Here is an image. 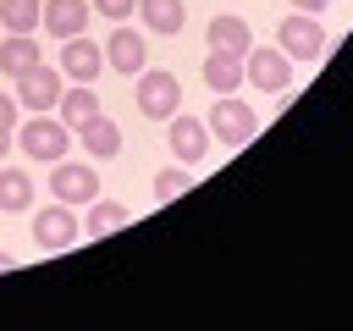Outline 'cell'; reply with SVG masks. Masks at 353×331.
Masks as SVG:
<instances>
[{"label": "cell", "instance_id": "6da1fadb", "mask_svg": "<svg viewBox=\"0 0 353 331\" xmlns=\"http://www.w3.org/2000/svg\"><path fill=\"white\" fill-rule=\"evenodd\" d=\"M138 110H143L149 121H171V116L182 110V83H176V72L143 66V72H138Z\"/></svg>", "mask_w": 353, "mask_h": 331}, {"label": "cell", "instance_id": "7a4b0ae2", "mask_svg": "<svg viewBox=\"0 0 353 331\" xmlns=\"http://www.w3.org/2000/svg\"><path fill=\"white\" fill-rule=\"evenodd\" d=\"M204 127H210L221 143H232V149H237V143H248V138L259 132V116H254L237 94H215V105H210V121H204Z\"/></svg>", "mask_w": 353, "mask_h": 331}, {"label": "cell", "instance_id": "3957f363", "mask_svg": "<svg viewBox=\"0 0 353 331\" xmlns=\"http://www.w3.org/2000/svg\"><path fill=\"white\" fill-rule=\"evenodd\" d=\"M50 193L61 199V204H94L99 199V171L94 166H83V160H50Z\"/></svg>", "mask_w": 353, "mask_h": 331}, {"label": "cell", "instance_id": "277c9868", "mask_svg": "<svg viewBox=\"0 0 353 331\" xmlns=\"http://www.w3.org/2000/svg\"><path fill=\"white\" fill-rule=\"evenodd\" d=\"M66 143H72V127H66L61 116H44V110L17 132V149H22V154H33V160H61V154H66Z\"/></svg>", "mask_w": 353, "mask_h": 331}, {"label": "cell", "instance_id": "5b68a950", "mask_svg": "<svg viewBox=\"0 0 353 331\" xmlns=\"http://www.w3.org/2000/svg\"><path fill=\"white\" fill-rule=\"evenodd\" d=\"M243 77L265 94H287L292 88V55L276 44V50H248L243 55Z\"/></svg>", "mask_w": 353, "mask_h": 331}, {"label": "cell", "instance_id": "8992f818", "mask_svg": "<svg viewBox=\"0 0 353 331\" xmlns=\"http://www.w3.org/2000/svg\"><path fill=\"white\" fill-rule=\"evenodd\" d=\"M276 39H281V50H287L292 61H320V55H325V28H320L309 11H292V17L276 28Z\"/></svg>", "mask_w": 353, "mask_h": 331}, {"label": "cell", "instance_id": "52a82bcc", "mask_svg": "<svg viewBox=\"0 0 353 331\" xmlns=\"http://www.w3.org/2000/svg\"><path fill=\"white\" fill-rule=\"evenodd\" d=\"M33 243L44 248V254H61V248H72L77 243V215H72V204H50V210H39L33 215Z\"/></svg>", "mask_w": 353, "mask_h": 331}, {"label": "cell", "instance_id": "ba28073f", "mask_svg": "<svg viewBox=\"0 0 353 331\" xmlns=\"http://www.w3.org/2000/svg\"><path fill=\"white\" fill-rule=\"evenodd\" d=\"M55 99H61V66H28L22 77H17V105L22 110H55Z\"/></svg>", "mask_w": 353, "mask_h": 331}, {"label": "cell", "instance_id": "9c48e42d", "mask_svg": "<svg viewBox=\"0 0 353 331\" xmlns=\"http://www.w3.org/2000/svg\"><path fill=\"white\" fill-rule=\"evenodd\" d=\"M165 143H171V154L182 160V166H193V160H204L210 154V127L199 121V116H171V127H165Z\"/></svg>", "mask_w": 353, "mask_h": 331}, {"label": "cell", "instance_id": "30bf717a", "mask_svg": "<svg viewBox=\"0 0 353 331\" xmlns=\"http://www.w3.org/2000/svg\"><path fill=\"white\" fill-rule=\"evenodd\" d=\"M61 72L72 77V83H94L99 72H105V50L94 44V39H61Z\"/></svg>", "mask_w": 353, "mask_h": 331}, {"label": "cell", "instance_id": "8fae6325", "mask_svg": "<svg viewBox=\"0 0 353 331\" xmlns=\"http://www.w3.org/2000/svg\"><path fill=\"white\" fill-rule=\"evenodd\" d=\"M39 22H44V33H55V39H77V33L88 28V0H44Z\"/></svg>", "mask_w": 353, "mask_h": 331}, {"label": "cell", "instance_id": "7c38bea8", "mask_svg": "<svg viewBox=\"0 0 353 331\" xmlns=\"http://www.w3.org/2000/svg\"><path fill=\"white\" fill-rule=\"evenodd\" d=\"M105 61H110L116 72H127V77H132V72H143V66H149V50H143V39H138L132 28H116V33H110V44H105Z\"/></svg>", "mask_w": 353, "mask_h": 331}, {"label": "cell", "instance_id": "4fadbf2b", "mask_svg": "<svg viewBox=\"0 0 353 331\" xmlns=\"http://www.w3.org/2000/svg\"><path fill=\"white\" fill-rule=\"evenodd\" d=\"M210 50H221V55H248V50H254L248 22H243V17H232V11H221V17L210 22Z\"/></svg>", "mask_w": 353, "mask_h": 331}, {"label": "cell", "instance_id": "5bb4252c", "mask_svg": "<svg viewBox=\"0 0 353 331\" xmlns=\"http://www.w3.org/2000/svg\"><path fill=\"white\" fill-rule=\"evenodd\" d=\"M77 138H83V149L88 154H99V160H110V154H121V127L99 110V116H88L83 127H77Z\"/></svg>", "mask_w": 353, "mask_h": 331}, {"label": "cell", "instance_id": "9a60e30c", "mask_svg": "<svg viewBox=\"0 0 353 331\" xmlns=\"http://www.w3.org/2000/svg\"><path fill=\"white\" fill-rule=\"evenodd\" d=\"M55 110H61V121H66V127H83L88 116H99V94H94V83H77V88H61V99H55Z\"/></svg>", "mask_w": 353, "mask_h": 331}, {"label": "cell", "instance_id": "2e32d148", "mask_svg": "<svg viewBox=\"0 0 353 331\" xmlns=\"http://www.w3.org/2000/svg\"><path fill=\"white\" fill-rule=\"evenodd\" d=\"M204 83H210L215 94H237V83H243V55L210 50V55H204Z\"/></svg>", "mask_w": 353, "mask_h": 331}, {"label": "cell", "instance_id": "e0dca14e", "mask_svg": "<svg viewBox=\"0 0 353 331\" xmlns=\"http://www.w3.org/2000/svg\"><path fill=\"white\" fill-rule=\"evenodd\" d=\"M28 204H33V177H28L22 166H0V210L17 215V210H28Z\"/></svg>", "mask_w": 353, "mask_h": 331}, {"label": "cell", "instance_id": "ac0fdd59", "mask_svg": "<svg viewBox=\"0 0 353 331\" xmlns=\"http://www.w3.org/2000/svg\"><path fill=\"white\" fill-rule=\"evenodd\" d=\"M44 55H39V44H33V33H11L6 44H0V72H11V77H22L28 66H39Z\"/></svg>", "mask_w": 353, "mask_h": 331}, {"label": "cell", "instance_id": "d6986e66", "mask_svg": "<svg viewBox=\"0 0 353 331\" xmlns=\"http://www.w3.org/2000/svg\"><path fill=\"white\" fill-rule=\"evenodd\" d=\"M127 221H132V210L116 204V199H94V204H88V237H110V232H121Z\"/></svg>", "mask_w": 353, "mask_h": 331}, {"label": "cell", "instance_id": "ffe728a7", "mask_svg": "<svg viewBox=\"0 0 353 331\" xmlns=\"http://www.w3.org/2000/svg\"><path fill=\"white\" fill-rule=\"evenodd\" d=\"M138 17H143L154 33H182V22H188L182 0H138Z\"/></svg>", "mask_w": 353, "mask_h": 331}, {"label": "cell", "instance_id": "44dd1931", "mask_svg": "<svg viewBox=\"0 0 353 331\" xmlns=\"http://www.w3.org/2000/svg\"><path fill=\"white\" fill-rule=\"evenodd\" d=\"M39 11H44V0H0V22L11 33H33L39 28Z\"/></svg>", "mask_w": 353, "mask_h": 331}, {"label": "cell", "instance_id": "7402d4cb", "mask_svg": "<svg viewBox=\"0 0 353 331\" xmlns=\"http://www.w3.org/2000/svg\"><path fill=\"white\" fill-rule=\"evenodd\" d=\"M188 188H193V177H188L182 166H165V171L154 177V199H165V204H171L176 193H188Z\"/></svg>", "mask_w": 353, "mask_h": 331}, {"label": "cell", "instance_id": "603a6c76", "mask_svg": "<svg viewBox=\"0 0 353 331\" xmlns=\"http://www.w3.org/2000/svg\"><path fill=\"white\" fill-rule=\"evenodd\" d=\"M94 11L110 17V22H127V17H132V0H94Z\"/></svg>", "mask_w": 353, "mask_h": 331}, {"label": "cell", "instance_id": "cb8c5ba5", "mask_svg": "<svg viewBox=\"0 0 353 331\" xmlns=\"http://www.w3.org/2000/svg\"><path fill=\"white\" fill-rule=\"evenodd\" d=\"M0 127H6V132L17 127V99H11V94H0Z\"/></svg>", "mask_w": 353, "mask_h": 331}, {"label": "cell", "instance_id": "d4e9b609", "mask_svg": "<svg viewBox=\"0 0 353 331\" xmlns=\"http://www.w3.org/2000/svg\"><path fill=\"white\" fill-rule=\"evenodd\" d=\"M325 6H331V0H292V11H309V17H320Z\"/></svg>", "mask_w": 353, "mask_h": 331}, {"label": "cell", "instance_id": "484cf974", "mask_svg": "<svg viewBox=\"0 0 353 331\" xmlns=\"http://www.w3.org/2000/svg\"><path fill=\"white\" fill-rule=\"evenodd\" d=\"M6 149H11V132H6V127H0V154H6Z\"/></svg>", "mask_w": 353, "mask_h": 331}, {"label": "cell", "instance_id": "4316f807", "mask_svg": "<svg viewBox=\"0 0 353 331\" xmlns=\"http://www.w3.org/2000/svg\"><path fill=\"white\" fill-rule=\"evenodd\" d=\"M11 265H17V259H11V254H0V270H11Z\"/></svg>", "mask_w": 353, "mask_h": 331}]
</instances>
